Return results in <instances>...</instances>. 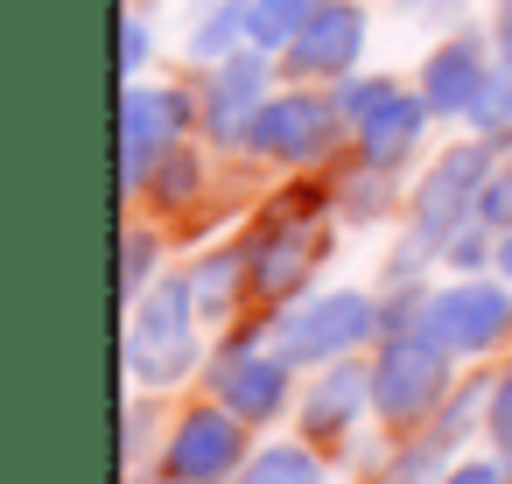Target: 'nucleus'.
Listing matches in <instances>:
<instances>
[{
	"label": "nucleus",
	"instance_id": "1",
	"mask_svg": "<svg viewBox=\"0 0 512 484\" xmlns=\"http://www.w3.org/2000/svg\"><path fill=\"white\" fill-rule=\"evenodd\" d=\"M204 309L190 295V274H162L155 288L134 295L127 309V337H120V365L141 393H169L176 379L204 372V337H197Z\"/></svg>",
	"mask_w": 512,
	"mask_h": 484
},
{
	"label": "nucleus",
	"instance_id": "2",
	"mask_svg": "<svg viewBox=\"0 0 512 484\" xmlns=\"http://www.w3.org/2000/svg\"><path fill=\"white\" fill-rule=\"evenodd\" d=\"M456 351L435 344L428 330H400V337H379L372 351V414L393 428V435H414L449 393H456Z\"/></svg>",
	"mask_w": 512,
	"mask_h": 484
},
{
	"label": "nucleus",
	"instance_id": "3",
	"mask_svg": "<svg viewBox=\"0 0 512 484\" xmlns=\"http://www.w3.org/2000/svg\"><path fill=\"white\" fill-rule=\"evenodd\" d=\"M267 344L288 365H337L379 344V302L365 288H330V295H295L288 309L267 316Z\"/></svg>",
	"mask_w": 512,
	"mask_h": 484
},
{
	"label": "nucleus",
	"instance_id": "4",
	"mask_svg": "<svg viewBox=\"0 0 512 484\" xmlns=\"http://www.w3.org/2000/svg\"><path fill=\"white\" fill-rule=\"evenodd\" d=\"M330 218L337 211H281V204L260 211V225L246 239V288H253V302L288 309L309 288V274L330 253Z\"/></svg>",
	"mask_w": 512,
	"mask_h": 484
},
{
	"label": "nucleus",
	"instance_id": "5",
	"mask_svg": "<svg viewBox=\"0 0 512 484\" xmlns=\"http://www.w3.org/2000/svg\"><path fill=\"white\" fill-rule=\"evenodd\" d=\"M204 393L211 400H225L246 428H267V421H281V414H295V365L267 344V323H253V330H239V337H225L211 358H204Z\"/></svg>",
	"mask_w": 512,
	"mask_h": 484
},
{
	"label": "nucleus",
	"instance_id": "6",
	"mask_svg": "<svg viewBox=\"0 0 512 484\" xmlns=\"http://www.w3.org/2000/svg\"><path fill=\"white\" fill-rule=\"evenodd\" d=\"M351 134V120H344V106H337V85L330 92H316V85H288V92H274L260 113H253V127H246V155H260V162H281V169H316L323 155H337V141Z\"/></svg>",
	"mask_w": 512,
	"mask_h": 484
},
{
	"label": "nucleus",
	"instance_id": "7",
	"mask_svg": "<svg viewBox=\"0 0 512 484\" xmlns=\"http://www.w3.org/2000/svg\"><path fill=\"white\" fill-rule=\"evenodd\" d=\"M253 456V428L225 407V400H190L169 428H162V449H155V470L169 484H232L239 463Z\"/></svg>",
	"mask_w": 512,
	"mask_h": 484
},
{
	"label": "nucleus",
	"instance_id": "8",
	"mask_svg": "<svg viewBox=\"0 0 512 484\" xmlns=\"http://www.w3.org/2000/svg\"><path fill=\"white\" fill-rule=\"evenodd\" d=\"M491 155H498L491 141H463V148H449V155L414 183V197H407V246H414V253H442V246L477 218L484 176L498 169Z\"/></svg>",
	"mask_w": 512,
	"mask_h": 484
},
{
	"label": "nucleus",
	"instance_id": "9",
	"mask_svg": "<svg viewBox=\"0 0 512 484\" xmlns=\"http://www.w3.org/2000/svg\"><path fill=\"white\" fill-rule=\"evenodd\" d=\"M337 106H344V120H351L358 162L393 169V176H400V162L421 148V134H428V120H435L428 99L407 92V85H393V78H344V85H337Z\"/></svg>",
	"mask_w": 512,
	"mask_h": 484
},
{
	"label": "nucleus",
	"instance_id": "10",
	"mask_svg": "<svg viewBox=\"0 0 512 484\" xmlns=\"http://www.w3.org/2000/svg\"><path fill=\"white\" fill-rule=\"evenodd\" d=\"M421 330L435 344H449L456 358H491L512 337V281L505 274H463V281L428 288Z\"/></svg>",
	"mask_w": 512,
	"mask_h": 484
},
{
	"label": "nucleus",
	"instance_id": "11",
	"mask_svg": "<svg viewBox=\"0 0 512 484\" xmlns=\"http://www.w3.org/2000/svg\"><path fill=\"white\" fill-rule=\"evenodd\" d=\"M197 120V99L190 92H176V85H127V99H120V183H127V197H141L148 190V169L183 141V127Z\"/></svg>",
	"mask_w": 512,
	"mask_h": 484
},
{
	"label": "nucleus",
	"instance_id": "12",
	"mask_svg": "<svg viewBox=\"0 0 512 484\" xmlns=\"http://www.w3.org/2000/svg\"><path fill=\"white\" fill-rule=\"evenodd\" d=\"M365 414H372V365H358V358L316 365V379L295 393V435L316 442L323 456H337Z\"/></svg>",
	"mask_w": 512,
	"mask_h": 484
},
{
	"label": "nucleus",
	"instance_id": "13",
	"mask_svg": "<svg viewBox=\"0 0 512 484\" xmlns=\"http://www.w3.org/2000/svg\"><path fill=\"white\" fill-rule=\"evenodd\" d=\"M365 57V15L358 0H323L316 22L281 50V78L288 85H344Z\"/></svg>",
	"mask_w": 512,
	"mask_h": 484
},
{
	"label": "nucleus",
	"instance_id": "14",
	"mask_svg": "<svg viewBox=\"0 0 512 484\" xmlns=\"http://www.w3.org/2000/svg\"><path fill=\"white\" fill-rule=\"evenodd\" d=\"M274 64H281V57H267V50H239V57L211 64V85H204V99H197L211 141H246L253 113L274 99Z\"/></svg>",
	"mask_w": 512,
	"mask_h": 484
},
{
	"label": "nucleus",
	"instance_id": "15",
	"mask_svg": "<svg viewBox=\"0 0 512 484\" xmlns=\"http://www.w3.org/2000/svg\"><path fill=\"white\" fill-rule=\"evenodd\" d=\"M498 64L484 57V43L477 36H449L442 50H428V64H421V99H428V113L435 120H470V106H477V92H484V78H491Z\"/></svg>",
	"mask_w": 512,
	"mask_h": 484
},
{
	"label": "nucleus",
	"instance_id": "16",
	"mask_svg": "<svg viewBox=\"0 0 512 484\" xmlns=\"http://www.w3.org/2000/svg\"><path fill=\"white\" fill-rule=\"evenodd\" d=\"M232 484H330V456L316 442H253V456L239 463Z\"/></svg>",
	"mask_w": 512,
	"mask_h": 484
},
{
	"label": "nucleus",
	"instance_id": "17",
	"mask_svg": "<svg viewBox=\"0 0 512 484\" xmlns=\"http://www.w3.org/2000/svg\"><path fill=\"white\" fill-rule=\"evenodd\" d=\"M183 50H190L197 64H225V57L253 50V43H246V0H211V8L197 15V29L183 36Z\"/></svg>",
	"mask_w": 512,
	"mask_h": 484
},
{
	"label": "nucleus",
	"instance_id": "18",
	"mask_svg": "<svg viewBox=\"0 0 512 484\" xmlns=\"http://www.w3.org/2000/svg\"><path fill=\"white\" fill-rule=\"evenodd\" d=\"M316 8H323V0H246V43L267 50V57H281L316 22Z\"/></svg>",
	"mask_w": 512,
	"mask_h": 484
},
{
	"label": "nucleus",
	"instance_id": "19",
	"mask_svg": "<svg viewBox=\"0 0 512 484\" xmlns=\"http://www.w3.org/2000/svg\"><path fill=\"white\" fill-rule=\"evenodd\" d=\"M141 197H148L155 211H169V218H176V211H190V204L204 197V162H197V148H183V141H176V148L148 169V190H141Z\"/></svg>",
	"mask_w": 512,
	"mask_h": 484
},
{
	"label": "nucleus",
	"instance_id": "20",
	"mask_svg": "<svg viewBox=\"0 0 512 484\" xmlns=\"http://www.w3.org/2000/svg\"><path fill=\"white\" fill-rule=\"evenodd\" d=\"M190 295H197V309H204V316H232V302H239V295H253V288H246V246L204 253V260H197V274H190Z\"/></svg>",
	"mask_w": 512,
	"mask_h": 484
},
{
	"label": "nucleus",
	"instance_id": "21",
	"mask_svg": "<svg viewBox=\"0 0 512 484\" xmlns=\"http://www.w3.org/2000/svg\"><path fill=\"white\" fill-rule=\"evenodd\" d=\"M470 134L491 141V148L512 141V64H505V57H498V71L484 78V92H477V106H470Z\"/></svg>",
	"mask_w": 512,
	"mask_h": 484
},
{
	"label": "nucleus",
	"instance_id": "22",
	"mask_svg": "<svg viewBox=\"0 0 512 484\" xmlns=\"http://www.w3.org/2000/svg\"><path fill=\"white\" fill-rule=\"evenodd\" d=\"M484 449H498L512 463V365L491 372V393H484Z\"/></svg>",
	"mask_w": 512,
	"mask_h": 484
},
{
	"label": "nucleus",
	"instance_id": "23",
	"mask_svg": "<svg viewBox=\"0 0 512 484\" xmlns=\"http://www.w3.org/2000/svg\"><path fill=\"white\" fill-rule=\"evenodd\" d=\"M155 260H162V232L134 225V232H127V260H120V288H127V302H134L141 288H155Z\"/></svg>",
	"mask_w": 512,
	"mask_h": 484
},
{
	"label": "nucleus",
	"instance_id": "24",
	"mask_svg": "<svg viewBox=\"0 0 512 484\" xmlns=\"http://www.w3.org/2000/svg\"><path fill=\"white\" fill-rule=\"evenodd\" d=\"M148 449H162V442H155V393H141V386H134V400H127V442H120L127 470H141V463H148Z\"/></svg>",
	"mask_w": 512,
	"mask_h": 484
},
{
	"label": "nucleus",
	"instance_id": "25",
	"mask_svg": "<svg viewBox=\"0 0 512 484\" xmlns=\"http://www.w3.org/2000/svg\"><path fill=\"white\" fill-rule=\"evenodd\" d=\"M477 218H484L491 232H505V225H512V162H498V169L484 176V197H477Z\"/></svg>",
	"mask_w": 512,
	"mask_h": 484
},
{
	"label": "nucleus",
	"instance_id": "26",
	"mask_svg": "<svg viewBox=\"0 0 512 484\" xmlns=\"http://www.w3.org/2000/svg\"><path fill=\"white\" fill-rule=\"evenodd\" d=\"M435 484H512V463H505L498 449H491V456H456Z\"/></svg>",
	"mask_w": 512,
	"mask_h": 484
},
{
	"label": "nucleus",
	"instance_id": "27",
	"mask_svg": "<svg viewBox=\"0 0 512 484\" xmlns=\"http://www.w3.org/2000/svg\"><path fill=\"white\" fill-rule=\"evenodd\" d=\"M148 50H155V36H148V15H127V29H120V71H127V78H141Z\"/></svg>",
	"mask_w": 512,
	"mask_h": 484
},
{
	"label": "nucleus",
	"instance_id": "28",
	"mask_svg": "<svg viewBox=\"0 0 512 484\" xmlns=\"http://www.w3.org/2000/svg\"><path fill=\"white\" fill-rule=\"evenodd\" d=\"M491 43H498V57L512 64V0H498V22H491Z\"/></svg>",
	"mask_w": 512,
	"mask_h": 484
},
{
	"label": "nucleus",
	"instance_id": "29",
	"mask_svg": "<svg viewBox=\"0 0 512 484\" xmlns=\"http://www.w3.org/2000/svg\"><path fill=\"white\" fill-rule=\"evenodd\" d=\"M491 274H505V281H512V225L498 232V260H491Z\"/></svg>",
	"mask_w": 512,
	"mask_h": 484
}]
</instances>
